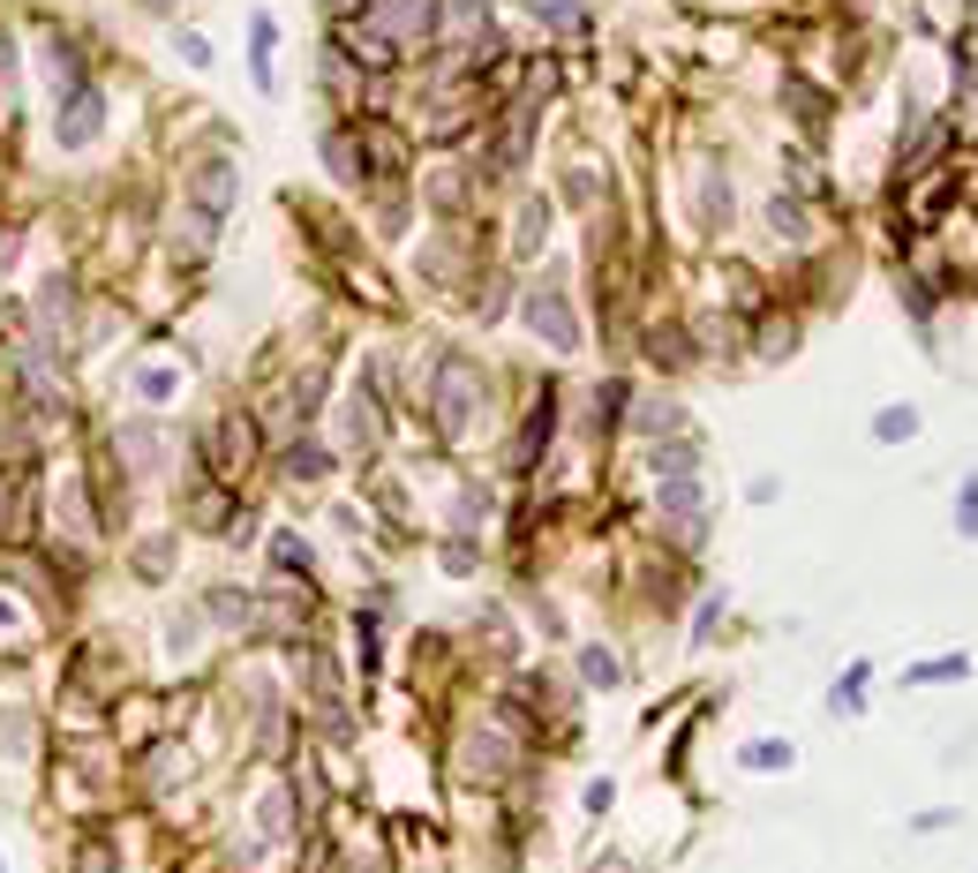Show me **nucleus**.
I'll use <instances>...</instances> for the list:
<instances>
[{"mask_svg": "<svg viewBox=\"0 0 978 873\" xmlns=\"http://www.w3.org/2000/svg\"><path fill=\"white\" fill-rule=\"evenodd\" d=\"M98 129H106V98L91 83H75L61 98V114H54V135H61L68 151H83V143H98Z\"/></svg>", "mask_w": 978, "mask_h": 873, "instance_id": "nucleus-1", "label": "nucleus"}, {"mask_svg": "<svg viewBox=\"0 0 978 873\" xmlns=\"http://www.w3.org/2000/svg\"><path fill=\"white\" fill-rule=\"evenodd\" d=\"M873 437H881V445H911L918 437V406H881V414H873Z\"/></svg>", "mask_w": 978, "mask_h": 873, "instance_id": "nucleus-2", "label": "nucleus"}, {"mask_svg": "<svg viewBox=\"0 0 978 873\" xmlns=\"http://www.w3.org/2000/svg\"><path fill=\"white\" fill-rule=\"evenodd\" d=\"M948 677H971V656H933V663H911L904 685H948Z\"/></svg>", "mask_w": 978, "mask_h": 873, "instance_id": "nucleus-3", "label": "nucleus"}, {"mask_svg": "<svg viewBox=\"0 0 978 873\" xmlns=\"http://www.w3.org/2000/svg\"><path fill=\"white\" fill-rule=\"evenodd\" d=\"M527 325H534V332H550V346H573V325H565V309H557V302H527Z\"/></svg>", "mask_w": 978, "mask_h": 873, "instance_id": "nucleus-4", "label": "nucleus"}, {"mask_svg": "<svg viewBox=\"0 0 978 873\" xmlns=\"http://www.w3.org/2000/svg\"><path fill=\"white\" fill-rule=\"evenodd\" d=\"M580 671H587V685H617V656L587 648V656H580Z\"/></svg>", "mask_w": 978, "mask_h": 873, "instance_id": "nucleus-5", "label": "nucleus"}, {"mask_svg": "<svg viewBox=\"0 0 978 873\" xmlns=\"http://www.w3.org/2000/svg\"><path fill=\"white\" fill-rule=\"evenodd\" d=\"M956 528H964V535H978V474L956 489Z\"/></svg>", "mask_w": 978, "mask_h": 873, "instance_id": "nucleus-6", "label": "nucleus"}, {"mask_svg": "<svg viewBox=\"0 0 978 873\" xmlns=\"http://www.w3.org/2000/svg\"><path fill=\"white\" fill-rule=\"evenodd\" d=\"M745 768H790V745H745Z\"/></svg>", "mask_w": 978, "mask_h": 873, "instance_id": "nucleus-7", "label": "nucleus"}, {"mask_svg": "<svg viewBox=\"0 0 978 873\" xmlns=\"http://www.w3.org/2000/svg\"><path fill=\"white\" fill-rule=\"evenodd\" d=\"M271 557H279L286 573H294V565H309V550H302V542H294V535H279V542H271Z\"/></svg>", "mask_w": 978, "mask_h": 873, "instance_id": "nucleus-8", "label": "nucleus"}, {"mask_svg": "<svg viewBox=\"0 0 978 873\" xmlns=\"http://www.w3.org/2000/svg\"><path fill=\"white\" fill-rule=\"evenodd\" d=\"M0 873H8V866H0Z\"/></svg>", "mask_w": 978, "mask_h": 873, "instance_id": "nucleus-9", "label": "nucleus"}]
</instances>
